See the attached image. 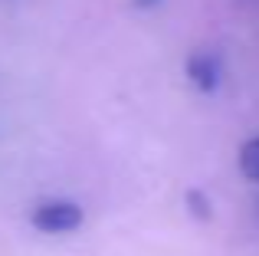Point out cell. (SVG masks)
Segmentation results:
<instances>
[{"label":"cell","instance_id":"6da1fadb","mask_svg":"<svg viewBox=\"0 0 259 256\" xmlns=\"http://www.w3.org/2000/svg\"><path fill=\"white\" fill-rule=\"evenodd\" d=\"M82 220H85V210H82V207H79L76 200H63V197L43 200V204H36L30 210L33 230H39V233H56V237L79 230V227H82Z\"/></svg>","mask_w":259,"mask_h":256},{"label":"cell","instance_id":"3957f363","mask_svg":"<svg viewBox=\"0 0 259 256\" xmlns=\"http://www.w3.org/2000/svg\"><path fill=\"white\" fill-rule=\"evenodd\" d=\"M240 171H243L246 181L259 184V135L243 141V148H240Z\"/></svg>","mask_w":259,"mask_h":256},{"label":"cell","instance_id":"7a4b0ae2","mask_svg":"<svg viewBox=\"0 0 259 256\" xmlns=\"http://www.w3.org/2000/svg\"><path fill=\"white\" fill-rule=\"evenodd\" d=\"M184 72H187V79L200 92H207V96L217 92V86H220V79H223L220 56H217L213 50H203V46H197V50L187 53V59H184Z\"/></svg>","mask_w":259,"mask_h":256},{"label":"cell","instance_id":"277c9868","mask_svg":"<svg viewBox=\"0 0 259 256\" xmlns=\"http://www.w3.org/2000/svg\"><path fill=\"white\" fill-rule=\"evenodd\" d=\"M184 207H187L190 217H197V220L213 217V200H210L200 187H187V191H184Z\"/></svg>","mask_w":259,"mask_h":256},{"label":"cell","instance_id":"5b68a950","mask_svg":"<svg viewBox=\"0 0 259 256\" xmlns=\"http://www.w3.org/2000/svg\"><path fill=\"white\" fill-rule=\"evenodd\" d=\"M138 10H154V7H161V0H132Z\"/></svg>","mask_w":259,"mask_h":256}]
</instances>
